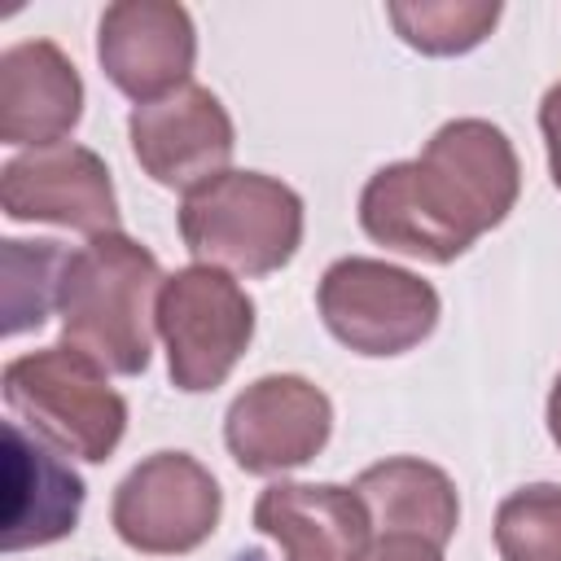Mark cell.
Listing matches in <instances>:
<instances>
[{
	"instance_id": "7a4b0ae2",
	"label": "cell",
	"mask_w": 561,
	"mask_h": 561,
	"mask_svg": "<svg viewBox=\"0 0 561 561\" xmlns=\"http://www.w3.org/2000/svg\"><path fill=\"white\" fill-rule=\"evenodd\" d=\"M162 280L167 276L158 259L127 232L92 237L88 245L66 254L61 267L57 311L66 342L118 377L145 373L158 329Z\"/></svg>"
},
{
	"instance_id": "e0dca14e",
	"label": "cell",
	"mask_w": 561,
	"mask_h": 561,
	"mask_svg": "<svg viewBox=\"0 0 561 561\" xmlns=\"http://www.w3.org/2000/svg\"><path fill=\"white\" fill-rule=\"evenodd\" d=\"M403 44L430 53V57H451L478 48L491 26L500 22L495 0H447V4H390L386 9Z\"/></svg>"
},
{
	"instance_id": "6da1fadb",
	"label": "cell",
	"mask_w": 561,
	"mask_h": 561,
	"mask_svg": "<svg viewBox=\"0 0 561 561\" xmlns=\"http://www.w3.org/2000/svg\"><path fill=\"white\" fill-rule=\"evenodd\" d=\"M522 188L508 136L486 118L443 123L421 158L381 167L359 193V228L408 259L451 263L504 224Z\"/></svg>"
},
{
	"instance_id": "ffe728a7",
	"label": "cell",
	"mask_w": 561,
	"mask_h": 561,
	"mask_svg": "<svg viewBox=\"0 0 561 561\" xmlns=\"http://www.w3.org/2000/svg\"><path fill=\"white\" fill-rule=\"evenodd\" d=\"M539 131H543V145H548V171H552V184L561 188V83H552L543 92V105H539Z\"/></svg>"
},
{
	"instance_id": "ac0fdd59",
	"label": "cell",
	"mask_w": 561,
	"mask_h": 561,
	"mask_svg": "<svg viewBox=\"0 0 561 561\" xmlns=\"http://www.w3.org/2000/svg\"><path fill=\"white\" fill-rule=\"evenodd\" d=\"M495 548L504 561H561V486L535 482L495 508Z\"/></svg>"
},
{
	"instance_id": "44dd1931",
	"label": "cell",
	"mask_w": 561,
	"mask_h": 561,
	"mask_svg": "<svg viewBox=\"0 0 561 561\" xmlns=\"http://www.w3.org/2000/svg\"><path fill=\"white\" fill-rule=\"evenodd\" d=\"M548 434H552V443L561 447V377H557V386H552V394H548Z\"/></svg>"
},
{
	"instance_id": "52a82bcc",
	"label": "cell",
	"mask_w": 561,
	"mask_h": 561,
	"mask_svg": "<svg viewBox=\"0 0 561 561\" xmlns=\"http://www.w3.org/2000/svg\"><path fill=\"white\" fill-rule=\"evenodd\" d=\"M224 495L202 460L188 451L145 456L114 491V530L127 548L149 557H180L206 543L219 526Z\"/></svg>"
},
{
	"instance_id": "9a60e30c",
	"label": "cell",
	"mask_w": 561,
	"mask_h": 561,
	"mask_svg": "<svg viewBox=\"0 0 561 561\" xmlns=\"http://www.w3.org/2000/svg\"><path fill=\"white\" fill-rule=\"evenodd\" d=\"M355 495L364 500L381 535H416L443 548L460 522V500L451 478L416 456H390L381 465H368L355 478Z\"/></svg>"
},
{
	"instance_id": "ba28073f",
	"label": "cell",
	"mask_w": 561,
	"mask_h": 561,
	"mask_svg": "<svg viewBox=\"0 0 561 561\" xmlns=\"http://www.w3.org/2000/svg\"><path fill=\"white\" fill-rule=\"evenodd\" d=\"M0 206L22 224H61L88 237L118 232V197L110 167L83 145H48L18 153L0 171Z\"/></svg>"
},
{
	"instance_id": "3957f363",
	"label": "cell",
	"mask_w": 561,
	"mask_h": 561,
	"mask_svg": "<svg viewBox=\"0 0 561 561\" xmlns=\"http://www.w3.org/2000/svg\"><path fill=\"white\" fill-rule=\"evenodd\" d=\"M180 237L206 267L267 276L285 267L302 241V202L263 171H224L184 193Z\"/></svg>"
},
{
	"instance_id": "5b68a950",
	"label": "cell",
	"mask_w": 561,
	"mask_h": 561,
	"mask_svg": "<svg viewBox=\"0 0 561 561\" xmlns=\"http://www.w3.org/2000/svg\"><path fill=\"white\" fill-rule=\"evenodd\" d=\"M158 333L167 342L171 381L188 394L215 390L254 337V302L228 272L197 263L162 280Z\"/></svg>"
},
{
	"instance_id": "5bb4252c",
	"label": "cell",
	"mask_w": 561,
	"mask_h": 561,
	"mask_svg": "<svg viewBox=\"0 0 561 561\" xmlns=\"http://www.w3.org/2000/svg\"><path fill=\"white\" fill-rule=\"evenodd\" d=\"M4 478H9V513H4V552L44 548L75 530L83 508V478L22 421H4Z\"/></svg>"
},
{
	"instance_id": "d6986e66",
	"label": "cell",
	"mask_w": 561,
	"mask_h": 561,
	"mask_svg": "<svg viewBox=\"0 0 561 561\" xmlns=\"http://www.w3.org/2000/svg\"><path fill=\"white\" fill-rule=\"evenodd\" d=\"M364 561H443V548L416 535H381Z\"/></svg>"
},
{
	"instance_id": "4fadbf2b",
	"label": "cell",
	"mask_w": 561,
	"mask_h": 561,
	"mask_svg": "<svg viewBox=\"0 0 561 561\" xmlns=\"http://www.w3.org/2000/svg\"><path fill=\"white\" fill-rule=\"evenodd\" d=\"M83 114V79L53 39H22L0 57V140L61 145Z\"/></svg>"
},
{
	"instance_id": "8992f818",
	"label": "cell",
	"mask_w": 561,
	"mask_h": 561,
	"mask_svg": "<svg viewBox=\"0 0 561 561\" xmlns=\"http://www.w3.org/2000/svg\"><path fill=\"white\" fill-rule=\"evenodd\" d=\"M329 333L355 355H403L438 324V289L381 259H337L316 289Z\"/></svg>"
},
{
	"instance_id": "7c38bea8",
	"label": "cell",
	"mask_w": 561,
	"mask_h": 561,
	"mask_svg": "<svg viewBox=\"0 0 561 561\" xmlns=\"http://www.w3.org/2000/svg\"><path fill=\"white\" fill-rule=\"evenodd\" d=\"M254 526L285 548V561H364L373 517L355 486L272 482L254 500Z\"/></svg>"
},
{
	"instance_id": "30bf717a",
	"label": "cell",
	"mask_w": 561,
	"mask_h": 561,
	"mask_svg": "<svg viewBox=\"0 0 561 561\" xmlns=\"http://www.w3.org/2000/svg\"><path fill=\"white\" fill-rule=\"evenodd\" d=\"M329 394L294 373H272L245 386L224 421L228 451L245 473H280L307 465L329 443Z\"/></svg>"
},
{
	"instance_id": "9c48e42d",
	"label": "cell",
	"mask_w": 561,
	"mask_h": 561,
	"mask_svg": "<svg viewBox=\"0 0 561 561\" xmlns=\"http://www.w3.org/2000/svg\"><path fill=\"white\" fill-rule=\"evenodd\" d=\"M96 57L123 96L136 105L162 101L188 88L197 57L193 18L175 0H118L101 13Z\"/></svg>"
},
{
	"instance_id": "2e32d148",
	"label": "cell",
	"mask_w": 561,
	"mask_h": 561,
	"mask_svg": "<svg viewBox=\"0 0 561 561\" xmlns=\"http://www.w3.org/2000/svg\"><path fill=\"white\" fill-rule=\"evenodd\" d=\"M4 337L39 329L61 289L66 250L57 241H4Z\"/></svg>"
},
{
	"instance_id": "8fae6325",
	"label": "cell",
	"mask_w": 561,
	"mask_h": 561,
	"mask_svg": "<svg viewBox=\"0 0 561 561\" xmlns=\"http://www.w3.org/2000/svg\"><path fill=\"white\" fill-rule=\"evenodd\" d=\"M127 136L145 175H153L162 188H184V193L224 175L237 145L228 110L202 83L136 105L127 118Z\"/></svg>"
},
{
	"instance_id": "277c9868",
	"label": "cell",
	"mask_w": 561,
	"mask_h": 561,
	"mask_svg": "<svg viewBox=\"0 0 561 561\" xmlns=\"http://www.w3.org/2000/svg\"><path fill=\"white\" fill-rule=\"evenodd\" d=\"M4 403L79 460H105L127 430L123 394L105 381V368L70 342L9 359Z\"/></svg>"
}]
</instances>
